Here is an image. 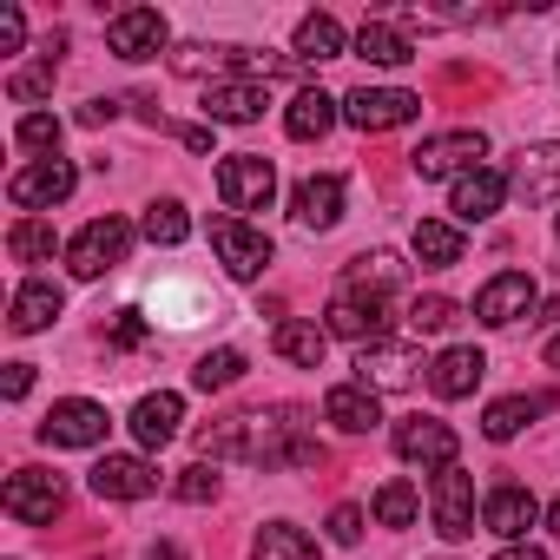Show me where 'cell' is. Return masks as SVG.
Listing matches in <instances>:
<instances>
[{"label":"cell","mask_w":560,"mask_h":560,"mask_svg":"<svg viewBox=\"0 0 560 560\" xmlns=\"http://www.w3.org/2000/svg\"><path fill=\"white\" fill-rule=\"evenodd\" d=\"M402 277H409V264H402L396 250H363V257L350 264L343 284H350V291H376V298H383V291H396V284H402Z\"/></svg>","instance_id":"cell-30"},{"label":"cell","mask_w":560,"mask_h":560,"mask_svg":"<svg viewBox=\"0 0 560 560\" xmlns=\"http://www.w3.org/2000/svg\"><path fill=\"white\" fill-rule=\"evenodd\" d=\"M481 159H488V139H481L475 126H462V132H435V139H422V145L409 152L416 178H468Z\"/></svg>","instance_id":"cell-2"},{"label":"cell","mask_w":560,"mask_h":560,"mask_svg":"<svg viewBox=\"0 0 560 560\" xmlns=\"http://www.w3.org/2000/svg\"><path fill=\"white\" fill-rule=\"evenodd\" d=\"M165 14L159 8H126V14H113L106 21V47L119 54V60H152V54H165Z\"/></svg>","instance_id":"cell-12"},{"label":"cell","mask_w":560,"mask_h":560,"mask_svg":"<svg viewBox=\"0 0 560 560\" xmlns=\"http://www.w3.org/2000/svg\"><path fill=\"white\" fill-rule=\"evenodd\" d=\"M60 284H47V277H27V284L14 291V304H8V324L21 330V337H34V330H47L54 317H60Z\"/></svg>","instance_id":"cell-23"},{"label":"cell","mask_w":560,"mask_h":560,"mask_svg":"<svg viewBox=\"0 0 560 560\" xmlns=\"http://www.w3.org/2000/svg\"><path fill=\"white\" fill-rule=\"evenodd\" d=\"M534 298H540V291H534L527 270H494L488 284L475 291V317H481L488 330H508V324H521V317L534 311Z\"/></svg>","instance_id":"cell-11"},{"label":"cell","mask_w":560,"mask_h":560,"mask_svg":"<svg viewBox=\"0 0 560 560\" xmlns=\"http://www.w3.org/2000/svg\"><path fill=\"white\" fill-rule=\"evenodd\" d=\"M540 409H547V396H501V402H488L481 435H488V442H508V435H521Z\"/></svg>","instance_id":"cell-32"},{"label":"cell","mask_w":560,"mask_h":560,"mask_svg":"<svg viewBox=\"0 0 560 560\" xmlns=\"http://www.w3.org/2000/svg\"><path fill=\"white\" fill-rule=\"evenodd\" d=\"M198 448H205L211 462H237V455H250V416H224V422H211V429L198 435Z\"/></svg>","instance_id":"cell-36"},{"label":"cell","mask_w":560,"mask_h":560,"mask_svg":"<svg viewBox=\"0 0 560 560\" xmlns=\"http://www.w3.org/2000/svg\"><path fill=\"white\" fill-rule=\"evenodd\" d=\"M416 113H422V100L402 93V86H357V93L343 100V119H350L357 132H396V126H409Z\"/></svg>","instance_id":"cell-8"},{"label":"cell","mask_w":560,"mask_h":560,"mask_svg":"<svg viewBox=\"0 0 560 560\" xmlns=\"http://www.w3.org/2000/svg\"><path fill=\"white\" fill-rule=\"evenodd\" d=\"M14 139H21L27 152H54V145H60V119H54V113H27V119L14 126ZM54 159H60V152H54Z\"/></svg>","instance_id":"cell-41"},{"label":"cell","mask_w":560,"mask_h":560,"mask_svg":"<svg viewBox=\"0 0 560 560\" xmlns=\"http://www.w3.org/2000/svg\"><path fill=\"white\" fill-rule=\"evenodd\" d=\"M250 462H264V468H317L324 442L311 435L304 409H270V416H250Z\"/></svg>","instance_id":"cell-1"},{"label":"cell","mask_w":560,"mask_h":560,"mask_svg":"<svg viewBox=\"0 0 560 560\" xmlns=\"http://www.w3.org/2000/svg\"><path fill=\"white\" fill-rule=\"evenodd\" d=\"M237 376H244V357H237V350H211V357H198V370H191V389L218 396V389H231Z\"/></svg>","instance_id":"cell-39"},{"label":"cell","mask_w":560,"mask_h":560,"mask_svg":"<svg viewBox=\"0 0 560 560\" xmlns=\"http://www.w3.org/2000/svg\"><path fill=\"white\" fill-rule=\"evenodd\" d=\"M337 54H343L337 14H304V27H298V67H324V60H337Z\"/></svg>","instance_id":"cell-31"},{"label":"cell","mask_w":560,"mask_h":560,"mask_svg":"<svg viewBox=\"0 0 560 560\" xmlns=\"http://www.w3.org/2000/svg\"><path fill=\"white\" fill-rule=\"evenodd\" d=\"M324 422H337L343 435H370V429L383 422V402H376V389H363V383H337V389L324 396Z\"/></svg>","instance_id":"cell-22"},{"label":"cell","mask_w":560,"mask_h":560,"mask_svg":"<svg viewBox=\"0 0 560 560\" xmlns=\"http://www.w3.org/2000/svg\"><path fill=\"white\" fill-rule=\"evenodd\" d=\"M277 357L284 363H298V370H324V350H330V330H317V324H298V317H284L277 324Z\"/></svg>","instance_id":"cell-27"},{"label":"cell","mask_w":560,"mask_h":560,"mask_svg":"<svg viewBox=\"0 0 560 560\" xmlns=\"http://www.w3.org/2000/svg\"><path fill=\"white\" fill-rule=\"evenodd\" d=\"M553 237H560V211H553Z\"/></svg>","instance_id":"cell-54"},{"label":"cell","mask_w":560,"mask_h":560,"mask_svg":"<svg viewBox=\"0 0 560 560\" xmlns=\"http://www.w3.org/2000/svg\"><path fill=\"white\" fill-rule=\"evenodd\" d=\"M73 185H80V172L67 159H34L8 178V198H14V211H47V205H67Z\"/></svg>","instance_id":"cell-9"},{"label":"cell","mask_w":560,"mask_h":560,"mask_svg":"<svg viewBox=\"0 0 560 560\" xmlns=\"http://www.w3.org/2000/svg\"><path fill=\"white\" fill-rule=\"evenodd\" d=\"M139 231H145L152 244H185V237H191V218H185V205H178V198H159V205H145Z\"/></svg>","instance_id":"cell-37"},{"label":"cell","mask_w":560,"mask_h":560,"mask_svg":"<svg viewBox=\"0 0 560 560\" xmlns=\"http://www.w3.org/2000/svg\"><path fill=\"white\" fill-rule=\"evenodd\" d=\"M547 527H553V534H560V494H553V508H547Z\"/></svg>","instance_id":"cell-52"},{"label":"cell","mask_w":560,"mask_h":560,"mask_svg":"<svg viewBox=\"0 0 560 560\" xmlns=\"http://www.w3.org/2000/svg\"><path fill=\"white\" fill-rule=\"evenodd\" d=\"M416 370H422L416 343H396V337H383V343H370V350L357 357V383L376 389V396H383V389H409Z\"/></svg>","instance_id":"cell-13"},{"label":"cell","mask_w":560,"mask_h":560,"mask_svg":"<svg viewBox=\"0 0 560 560\" xmlns=\"http://www.w3.org/2000/svg\"><path fill=\"white\" fill-rule=\"evenodd\" d=\"M448 324H455V304H448V298H416V304H409V330H416V337H435V330H448Z\"/></svg>","instance_id":"cell-42"},{"label":"cell","mask_w":560,"mask_h":560,"mask_svg":"<svg viewBox=\"0 0 560 560\" xmlns=\"http://www.w3.org/2000/svg\"><path fill=\"white\" fill-rule=\"evenodd\" d=\"M113 343L119 350H139L145 343V317L139 311H113Z\"/></svg>","instance_id":"cell-45"},{"label":"cell","mask_w":560,"mask_h":560,"mask_svg":"<svg viewBox=\"0 0 560 560\" xmlns=\"http://www.w3.org/2000/svg\"><path fill=\"white\" fill-rule=\"evenodd\" d=\"M119 119V100H86L80 106V126H113Z\"/></svg>","instance_id":"cell-47"},{"label":"cell","mask_w":560,"mask_h":560,"mask_svg":"<svg viewBox=\"0 0 560 560\" xmlns=\"http://www.w3.org/2000/svg\"><path fill=\"white\" fill-rule=\"evenodd\" d=\"M337 106H343V100H330L324 86H311V93H298V100H291V113H284V132L311 145V139H324V132H330V126L343 119Z\"/></svg>","instance_id":"cell-26"},{"label":"cell","mask_w":560,"mask_h":560,"mask_svg":"<svg viewBox=\"0 0 560 560\" xmlns=\"http://www.w3.org/2000/svg\"><path fill=\"white\" fill-rule=\"evenodd\" d=\"M514 185H508V172L501 165H475L468 178H455V191H448V211L462 218V224H481V218H494L501 211V198H508Z\"/></svg>","instance_id":"cell-17"},{"label":"cell","mask_w":560,"mask_h":560,"mask_svg":"<svg viewBox=\"0 0 560 560\" xmlns=\"http://www.w3.org/2000/svg\"><path fill=\"white\" fill-rule=\"evenodd\" d=\"M34 389V363H8V402H21Z\"/></svg>","instance_id":"cell-48"},{"label":"cell","mask_w":560,"mask_h":560,"mask_svg":"<svg viewBox=\"0 0 560 560\" xmlns=\"http://www.w3.org/2000/svg\"><path fill=\"white\" fill-rule=\"evenodd\" d=\"M145 560H185V553H178L172 540H159V547H145Z\"/></svg>","instance_id":"cell-51"},{"label":"cell","mask_w":560,"mask_h":560,"mask_svg":"<svg viewBox=\"0 0 560 560\" xmlns=\"http://www.w3.org/2000/svg\"><path fill=\"white\" fill-rule=\"evenodd\" d=\"M416 514H422V494L409 481H383L376 488V521L383 527H416Z\"/></svg>","instance_id":"cell-38"},{"label":"cell","mask_w":560,"mask_h":560,"mask_svg":"<svg viewBox=\"0 0 560 560\" xmlns=\"http://www.w3.org/2000/svg\"><path fill=\"white\" fill-rule=\"evenodd\" d=\"M508 185H514L527 205H547V198H560V145H527V152L514 159Z\"/></svg>","instance_id":"cell-21"},{"label":"cell","mask_w":560,"mask_h":560,"mask_svg":"<svg viewBox=\"0 0 560 560\" xmlns=\"http://www.w3.org/2000/svg\"><path fill=\"white\" fill-rule=\"evenodd\" d=\"M324 330L343 337V343H363V350H370V343L389 337V311H383L376 291H350V284H343V291L330 298V324H324Z\"/></svg>","instance_id":"cell-10"},{"label":"cell","mask_w":560,"mask_h":560,"mask_svg":"<svg viewBox=\"0 0 560 560\" xmlns=\"http://www.w3.org/2000/svg\"><path fill=\"white\" fill-rule=\"evenodd\" d=\"M416 257H422L429 270H448V264L462 257V231L442 224V218H422V224H416Z\"/></svg>","instance_id":"cell-35"},{"label":"cell","mask_w":560,"mask_h":560,"mask_svg":"<svg viewBox=\"0 0 560 560\" xmlns=\"http://www.w3.org/2000/svg\"><path fill=\"white\" fill-rule=\"evenodd\" d=\"M172 494H178V501H191V508H205V501H218V475H211L205 462H191V468H178Z\"/></svg>","instance_id":"cell-43"},{"label":"cell","mask_w":560,"mask_h":560,"mask_svg":"<svg viewBox=\"0 0 560 560\" xmlns=\"http://www.w3.org/2000/svg\"><path fill=\"white\" fill-rule=\"evenodd\" d=\"M494 560H547V553H540V547H521V540H514V547H501Z\"/></svg>","instance_id":"cell-50"},{"label":"cell","mask_w":560,"mask_h":560,"mask_svg":"<svg viewBox=\"0 0 560 560\" xmlns=\"http://www.w3.org/2000/svg\"><path fill=\"white\" fill-rule=\"evenodd\" d=\"M54 244H60V237H54L47 218H14V231H8V257H14V264H47Z\"/></svg>","instance_id":"cell-34"},{"label":"cell","mask_w":560,"mask_h":560,"mask_svg":"<svg viewBox=\"0 0 560 560\" xmlns=\"http://www.w3.org/2000/svg\"><path fill=\"white\" fill-rule=\"evenodd\" d=\"M330 540H337V547H357V540H363V508L343 501V508L330 514Z\"/></svg>","instance_id":"cell-44"},{"label":"cell","mask_w":560,"mask_h":560,"mask_svg":"<svg viewBox=\"0 0 560 560\" xmlns=\"http://www.w3.org/2000/svg\"><path fill=\"white\" fill-rule=\"evenodd\" d=\"M250 560H317V540L291 521H264L250 540Z\"/></svg>","instance_id":"cell-29"},{"label":"cell","mask_w":560,"mask_h":560,"mask_svg":"<svg viewBox=\"0 0 560 560\" xmlns=\"http://www.w3.org/2000/svg\"><path fill=\"white\" fill-rule=\"evenodd\" d=\"M534 521H540V501H534L527 488H494V494L481 501V527H488V534H501L508 547H514Z\"/></svg>","instance_id":"cell-20"},{"label":"cell","mask_w":560,"mask_h":560,"mask_svg":"<svg viewBox=\"0 0 560 560\" xmlns=\"http://www.w3.org/2000/svg\"><path fill=\"white\" fill-rule=\"evenodd\" d=\"M429 508H435L442 540H468V534H475V475L442 468V475H435V488H429Z\"/></svg>","instance_id":"cell-15"},{"label":"cell","mask_w":560,"mask_h":560,"mask_svg":"<svg viewBox=\"0 0 560 560\" xmlns=\"http://www.w3.org/2000/svg\"><path fill=\"white\" fill-rule=\"evenodd\" d=\"M54 73H60V60H40V67L14 73V80H8V93H14L21 106H34V100H47V93H54Z\"/></svg>","instance_id":"cell-40"},{"label":"cell","mask_w":560,"mask_h":560,"mask_svg":"<svg viewBox=\"0 0 560 560\" xmlns=\"http://www.w3.org/2000/svg\"><path fill=\"white\" fill-rule=\"evenodd\" d=\"M126 250H132V224H126V218H93V224L67 244V264H73V277H106V270L126 264Z\"/></svg>","instance_id":"cell-4"},{"label":"cell","mask_w":560,"mask_h":560,"mask_svg":"<svg viewBox=\"0 0 560 560\" xmlns=\"http://www.w3.org/2000/svg\"><path fill=\"white\" fill-rule=\"evenodd\" d=\"M152 488H159V475H152L145 455H106V462L93 468V494H100V501H145Z\"/></svg>","instance_id":"cell-19"},{"label":"cell","mask_w":560,"mask_h":560,"mask_svg":"<svg viewBox=\"0 0 560 560\" xmlns=\"http://www.w3.org/2000/svg\"><path fill=\"white\" fill-rule=\"evenodd\" d=\"M264 106H270L264 80H211L205 86V119L211 126H250V119H264Z\"/></svg>","instance_id":"cell-16"},{"label":"cell","mask_w":560,"mask_h":560,"mask_svg":"<svg viewBox=\"0 0 560 560\" xmlns=\"http://www.w3.org/2000/svg\"><path fill=\"white\" fill-rule=\"evenodd\" d=\"M224 67H244L250 73V54L244 47H205V40H191V47L172 54V73H191V80L198 73H224Z\"/></svg>","instance_id":"cell-33"},{"label":"cell","mask_w":560,"mask_h":560,"mask_svg":"<svg viewBox=\"0 0 560 560\" xmlns=\"http://www.w3.org/2000/svg\"><path fill=\"white\" fill-rule=\"evenodd\" d=\"M481 376H488V357H481L475 343H455V350H442V357L429 363V389H435L442 402L475 396V389H481Z\"/></svg>","instance_id":"cell-18"},{"label":"cell","mask_w":560,"mask_h":560,"mask_svg":"<svg viewBox=\"0 0 560 560\" xmlns=\"http://www.w3.org/2000/svg\"><path fill=\"white\" fill-rule=\"evenodd\" d=\"M21 40H27V21H21V8H0V54H21Z\"/></svg>","instance_id":"cell-46"},{"label":"cell","mask_w":560,"mask_h":560,"mask_svg":"<svg viewBox=\"0 0 560 560\" xmlns=\"http://www.w3.org/2000/svg\"><path fill=\"white\" fill-rule=\"evenodd\" d=\"M0 508H8L14 521H27V527H47V521L67 508V488H60V475H47V468H14L8 488H0Z\"/></svg>","instance_id":"cell-6"},{"label":"cell","mask_w":560,"mask_h":560,"mask_svg":"<svg viewBox=\"0 0 560 560\" xmlns=\"http://www.w3.org/2000/svg\"><path fill=\"white\" fill-rule=\"evenodd\" d=\"M211 250H218V264L237 277V284H257V277L270 270V237L250 231L244 218H211Z\"/></svg>","instance_id":"cell-5"},{"label":"cell","mask_w":560,"mask_h":560,"mask_svg":"<svg viewBox=\"0 0 560 560\" xmlns=\"http://www.w3.org/2000/svg\"><path fill=\"white\" fill-rule=\"evenodd\" d=\"M185 145L191 152H211V126H185Z\"/></svg>","instance_id":"cell-49"},{"label":"cell","mask_w":560,"mask_h":560,"mask_svg":"<svg viewBox=\"0 0 560 560\" xmlns=\"http://www.w3.org/2000/svg\"><path fill=\"white\" fill-rule=\"evenodd\" d=\"M547 363H553V370H560V337H553V343H547Z\"/></svg>","instance_id":"cell-53"},{"label":"cell","mask_w":560,"mask_h":560,"mask_svg":"<svg viewBox=\"0 0 560 560\" xmlns=\"http://www.w3.org/2000/svg\"><path fill=\"white\" fill-rule=\"evenodd\" d=\"M455 429L448 422H435V416H409V422H396V455L402 462H416V468H455Z\"/></svg>","instance_id":"cell-14"},{"label":"cell","mask_w":560,"mask_h":560,"mask_svg":"<svg viewBox=\"0 0 560 560\" xmlns=\"http://www.w3.org/2000/svg\"><path fill=\"white\" fill-rule=\"evenodd\" d=\"M357 60H370V67H409L416 47H409L402 27H389V21H363V34H357Z\"/></svg>","instance_id":"cell-28"},{"label":"cell","mask_w":560,"mask_h":560,"mask_svg":"<svg viewBox=\"0 0 560 560\" xmlns=\"http://www.w3.org/2000/svg\"><path fill=\"white\" fill-rule=\"evenodd\" d=\"M291 211H298V224L304 231H330L337 218H343V178H304L298 185V198H291Z\"/></svg>","instance_id":"cell-24"},{"label":"cell","mask_w":560,"mask_h":560,"mask_svg":"<svg viewBox=\"0 0 560 560\" xmlns=\"http://www.w3.org/2000/svg\"><path fill=\"white\" fill-rule=\"evenodd\" d=\"M106 429H113V416H106L100 402L67 396V402H54V409H47L40 442H47V448H100V442H106Z\"/></svg>","instance_id":"cell-7"},{"label":"cell","mask_w":560,"mask_h":560,"mask_svg":"<svg viewBox=\"0 0 560 560\" xmlns=\"http://www.w3.org/2000/svg\"><path fill=\"white\" fill-rule=\"evenodd\" d=\"M178 422H185V402H178L172 389L139 396V409H132V435H139V448H165V442L178 435Z\"/></svg>","instance_id":"cell-25"},{"label":"cell","mask_w":560,"mask_h":560,"mask_svg":"<svg viewBox=\"0 0 560 560\" xmlns=\"http://www.w3.org/2000/svg\"><path fill=\"white\" fill-rule=\"evenodd\" d=\"M218 198H224V211H264V205L277 198V172H270V159H257V152H231V159H218Z\"/></svg>","instance_id":"cell-3"}]
</instances>
